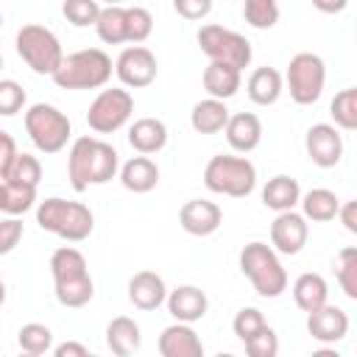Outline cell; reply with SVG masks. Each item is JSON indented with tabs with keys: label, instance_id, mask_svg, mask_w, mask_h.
<instances>
[{
	"label": "cell",
	"instance_id": "cell-48",
	"mask_svg": "<svg viewBox=\"0 0 357 357\" xmlns=\"http://www.w3.org/2000/svg\"><path fill=\"white\" fill-rule=\"evenodd\" d=\"M3 301H6V284H3V276H0V307H3Z\"/></svg>",
	"mask_w": 357,
	"mask_h": 357
},
{
	"label": "cell",
	"instance_id": "cell-12",
	"mask_svg": "<svg viewBox=\"0 0 357 357\" xmlns=\"http://www.w3.org/2000/svg\"><path fill=\"white\" fill-rule=\"evenodd\" d=\"M114 75L120 78L123 86L128 89H145L156 81L159 75V64H156V56L145 47V45H131L126 47L117 61H114Z\"/></svg>",
	"mask_w": 357,
	"mask_h": 357
},
{
	"label": "cell",
	"instance_id": "cell-21",
	"mask_svg": "<svg viewBox=\"0 0 357 357\" xmlns=\"http://www.w3.org/2000/svg\"><path fill=\"white\" fill-rule=\"evenodd\" d=\"M128 142L137 153H159L167 145V126L159 117H139L128 128Z\"/></svg>",
	"mask_w": 357,
	"mask_h": 357
},
{
	"label": "cell",
	"instance_id": "cell-33",
	"mask_svg": "<svg viewBox=\"0 0 357 357\" xmlns=\"http://www.w3.org/2000/svg\"><path fill=\"white\" fill-rule=\"evenodd\" d=\"M335 276H337V284L346 293V298L357 301V248L354 245H346V248L337 251Z\"/></svg>",
	"mask_w": 357,
	"mask_h": 357
},
{
	"label": "cell",
	"instance_id": "cell-43",
	"mask_svg": "<svg viewBox=\"0 0 357 357\" xmlns=\"http://www.w3.org/2000/svg\"><path fill=\"white\" fill-rule=\"evenodd\" d=\"M173 8H176L178 17L195 22V20L209 17V11H212V0H173Z\"/></svg>",
	"mask_w": 357,
	"mask_h": 357
},
{
	"label": "cell",
	"instance_id": "cell-24",
	"mask_svg": "<svg viewBox=\"0 0 357 357\" xmlns=\"http://www.w3.org/2000/svg\"><path fill=\"white\" fill-rule=\"evenodd\" d=\"M240 75L243 70L231 67V64H223V61H209L201 81H204V89L209 92V98H218V100H229L237 95L240 89Z\"/></svg>",
	"mask_w": 357,
	"mask_h": 357
},
{
	"label": "cell",
	"instance_id": "cell-51",
	"mask_svg": "<svg viewBox=\"0 0 357 357\" xmlns=\"http://www.w3.org/2000/svg\"><path fill=\"white\" fill-rule=\"evenodd\" d=\"M0 70H3V53H0Z\"/></svg>",
	"mask_w": 357,
	"mask_h": 357
},
{
	"label": "cell",
	"instance_id": "cell-28",
	"mask_svg": "<svg viewBox=\"0 0 357 357\" xmlns=\"http://www.w3.org/2000/svg\"><path fill=\"white\" fill-rule=\"evenodd\" d=\"M326 298H329V284L321 273H301L293 282V301L298 310L312 312L315 307L326 304Z\"/></svg>",
	"mask_w": 357,
	"mask_h": 357
},
{
	"label": "cell",
	"instance_id": "cell-14",
	"mask_svg": "<svg viewBox=\"0 0 357 357\" xmlns=\"http://www.w3.org/2000/svg\"><path fill=\"white\" fill-rule=\"evenodd\" d=\"M304 148H307L310 162L318 167H335L343 159V137L329 123L310 126V131L304 137Z\"/></svg>",
	"mask_w": 357,
	"mask_h": 357
},
{
	"label": "cell",
	"instance_id": "cell-10",
	"mask_svg": "<svg viewBox=\"0 0 357 357\" xmlns=\"http://www.w3.org/2000/svg\"><path fill=\"white\" fill-rule=\"evenodd\" d=\"M284 81H287V89H290V98L298 103V106H312L321 95H324V84H326V64L318 53H296L287 64V73H284Z\"/></svg>",
	"mask_w": 357,
	"mask_h": 357
},
{
	"label": "cell",
	"instance_id": "cell-49",
	"mask_svg": "<svg viewBox=\"0 0 357 357\" xmlns=\"http://www.w3.org/2000/svg\"><path fill=\"white\" fill-rule=\"evenodd\" d=\"M98 3H106V6H120L123 0H98Z\"/></svg>",
	"mask_w": 357,
	"mask_h": 357
},
{
	"label": "cell",
	"instance_id": "cell-31",
	"mask_svg": "<svg viewBox=\"0 0 357 357\" xmlns=\"http://www.w3.org/2000/svg\"><path fill=\"white\" fill-rule=\"evenodd\" d=\"M329 114L335 120V128H343V131H354L357 128V89L349 86V89H340L332 103H329Z\"/></svg>",
	"mask_w": 357,
	"mask_h": 357
},
{
	"label": "cell",
	"instance_id": "cell-20",
	"mask_svg": "<svg viewBox=\"0 0 357 357\" xmlns=\"http://www.w3.org/2000/svg\"><path fill=\"white\" fill-rule=\"evenodd\" d=\"M223 134H226V142L231 145V151L248 153L262 139V123L251 112H237V114H229V120L223 126Z\"/></svg>",
	"mask_w": 357,
	"mask_h": 357
},
{
	"label": "cell",
	"instance_id": "cell-1",
	"mask_svg": "<svg viewBox=\"0 0 357 357\" xmlns=\"http://www.w3.org/2000/svg\"><path fill=\"white\" fill-rule=\"evenodd\" d=\"M117 170H120V156L109 142H103L98 137H78L70 145L67 178L75 192H84L95 184L112 181L117 176Z\"/></svg>",
	"mask_w": 357,
	"mask_h": 357
},
{
	"label": "cell",
	"instance_id": "cell-52",
	"mask_svg": "<svg viewBox=\"0 0 357 357\" xmlns=\"http://www.w3.org/2000/svg\"><path fill=\"white\" fill-rule=\"evenodd\" d=\"M0 192H3V178H0Z\"/></svg>",
	"mask_w": 357,
	"mask_h": 357
},
{
	"label": "cell",
	"instance_id": "cell-8",
	"mask_svg": "<svg viewBox=\"0 0 357 357\" xmlns=\"http://www.w3.org/2000/svg\"><path fill=\"white\" fill-rule=\"evenodd\" d=\"M25 131H28L31 142L36 145V151L59 153V151H64V145L73 134V126L61 109H56L50 103H33L25 109Z\"/></svg>",
	"mask_w": 357,
	"mask_h": 357
},
{
	"label": "cell",
	"instance_id": "cell-34",
	"mask_svg": "<svg viewBox=\"0 0 357 357\" xmlns=\"http://www.w3.org/2000/svg\"><path fill=\"white\" fill-rule=\"evenodd\" d=\"M6 181H14V184H25V187H39V178H42V165L36 156L31 153H20L14 156V162L8 165V170L3 173Z\"/></svg>",
	"mask_w": 357,
	"mask_h": 357
},
{
	"label": "cell",
	"instance_id": "cell-44",
	"mask_svg": "<svg viewBox=\"0 0 357 357\" xmlns=\"http://www.w3.org/2000/svg\"><path fill=\"white\" fill-rule=\"evenodd\" d=\"M14 156H17V142H14V137L0 128V178H3V173L8 170V165L14 162Z\"/></svg>",
	"mask_w": 357,
	"mask_h": 357
},
{
	"label": "cell",
	"instance_id": "cell-27",
	"mask_svg": "<svg viewBox=\"0 0 357 357\" xmlns=\"http://www.w3.org/2000/svg\"><path fill=\"white\" fill-rule=\"evenodd\" d=\"M301 198V187L296 178L290 176H273L268 178V184L262 187V204L273 212H284V209H296Z\"/></svg>",
	"mask_w": 357,
	"mask_h": 357
},
{
	"label": "cell",
	"instance_id": "cell-35",
	"mask_svg": "<svg viewBox=\"0 0 357 357\" xmlns=\"http://www.w3.org/2000/svg\"><path fill=\"white\" fill-rule=\"evenodd\" d=\"M243 17L251 28L268 31L279 22V3L276 0H243Z\"/></svg>",
	"mask_w": 357,
	"mask_h": 357
},
{
	"label": "cell",
	"instance_id": "cell-15",
	"mask_svg": "<svg viewBox=\"0 0 357 357\" xmlns=\"http://www.w3.org/2000/svg\"><path fill=\"white\" fill-rule=\"evenodd\" d=\"M178 223L187 234L192 237H209L220 229L223 223V212L215 201H204V198H192L178 209Z\"/></svg>",
	"mask_w": 357,
	"mask_h": 357
},
{
	"label": "cell",
	"instance_id": "cell-40",
	"mask_svg": "<svg viewBox=\"0 0 357 357\" xmlns=\"http://www.w3.org/2000/svg\"><path fill=\"white\" fill-rule=\"evenodd\" d=\"M243 346H245V351H248L251 357H276V351H279V337H276V332L265 324L257 335H251L248 340H243Z\"/></svg>",
	"mask_w": 357,
	"mask_h": 357
},
{
	"label": "cell",
	"instance_id": "cell-17",
	"mask_svg": "<svg viewBox=\"0 0 357 357\" xmlns=\"http://www.w3.org/2000/svg\"><path fill=\"white\" fill-rule=\"evenodd\" d=\"M156 349L162 357H204V343L198 332L184 321L165 326L156 340Z\"/></svg>",
	"mask_w": 357,
	"mask_h": 357
},
{
	"label": "cell",
	"instance_id": "cell-6",
	"mask_svg": "<svg viewBox=\"0 0 357 357\" xmlns=\"http://www.w3.org/2000/svg\"><path fill=\"white\" fill-rule=\"evenodd\" d=\"M204 184L209 192L229 195V198H245L257 187V167L245 156L218 153L204 167Z\"/></svg>",
	"mask_w": 357,
	"mask_h": 357
},
{
	"label": "cell",
	"instance_id": "cell-22",
	"mask_svg": "<svg viewBox=\"0 0 357 357\" xmlns=\"http://www.w3.org/2000/svg\"><path fill=\"white\" fill-rule=\"evenodd\" d=\"M120 181L128 192H151L156 184H159V167L151 156L139 153V156H131L126 165H120Z\"/></svg>",
	"mask_w": 357,
	"mask_h": 357
},
{
	"label": "cell",
	"instance_id": "cell-30",
	"mask_svg": "<svg viewBox=\"0 0 357 357\" xmlns=\"http://www.w3.org/2000/svg\"><path fill=\"white\" fill-rule=\"evenodd\" d=\"M298 204H301V215H304L307 220H312V223H326V220H332V218L337 215L340 198H337L332 190H326V187H315V190L304 192V195L298 198Z\"/></svg>",
	"mask_w": 357,
	"mask_h": 357
},
{
	"label": "cell",
	"instance_id": "cell-11",
	"mask_svg": "<svg viewBox=\"0 0 357 357\" xmlns=\"http://www.w3.org/2000/svg\"><path fill=\"white\" fill-rule=\"evenodd\" d=\"M131 114H134L131 92L120 89V86H112V89H100L98 98L89 103L86 123L95 134H114L128 123Z\"/></svg>",
	"mask_w": 357,
	"mask_h": 357
},
{
	"label": "cell",
	"instance_id": "cell-2",
	"mask_svg": "<svg viewBox=\"0 0 357 357\" xmlns=\"http://www.w3.org/2000/svg\"><path fill=\"white\" fill-rule=\"evenodd\" d=\"M50 273H53V290L61 307H84L92 301L95 296V284L89 276V265L86 257L73 248V245H61L50 254Z\"/></svg>",
	"mask_w": 357,
	"mask_h": 357
},
{
	"label": "cell",
	"instance_id": "cell-32",
	"mask_svg": "<svg viewBox=\"0 0 357 357\" xmlns=\"http://www.w3.org/2000/svg\"><path fill=\"white\" fill-rule=\"evenodd\" d=\"M36 201V187H25V184H14L3 178V192H0V212L6 215H22L33 206Z\"/></svg>",
	"mask_w": 357,
	"mask_h": 357
},
{
	"label": "cell",
	"instance_id": "cell-18",
	"mask_svg": "<svg viewBox=\"0 0 357 357\" xmlns=\"http://www.w3.org/2000/svg\"><path fill=\"white\" fill-rule=\"evenodd\" d=\"M165 304H167V312L176 321H184V324L201 321L206 315V310H209L206 293L201 287H195V284H181V287L170 290L167 298H165Z\"/></svg>",
	"mask_w": 357,
	"mask_h": 357
},
{
	"label": "cell",
	"instance_id": "cell-9",
	"mask_svg": "<svg viewBox=\"0 0 357 357\" xmlns=\"http://www.w3.org/2000/svg\"><path fill=\"white\" fill-rule=\"evenodd\" d=\"M195 39H198L201 53L209 61H223V64H231L237 70H245L251 64V56H254L251 53V42L243 33L231 31V28H223V25L209 22V25H201L198 28Z\"/></svg>",
	"mask_w": 357,
	"mask_h": 357
},
{
	"label": "cell",
	"instance_id": "cell-37",
	"mask_svg": "<svg viewBox=\"0 0 357 357\" xmlns=\"http://www.w3.org/2000/svg\"><path fill=\"white\" fill-rule=\"evenodd\" d=\"M61 14L70 25L75 28H89L98 22L100 14V3L98 0H64L61 3Z\"/></svg>",
	"mask_w": 357,
	"mask_h": 357
},
{
	"label": "cell",
	"instance_id": "cell-7",
	"mask_svg": "<svg viewBox=\"0 0 357 357\" xmlns=\"http://www.w3.org/2000/svg\"><path fill=\"white\" fill-rule=\"evenodd\" d=\"M17 53L20 59L36 73V75H53L64 59V50H61V42L59 36L45 28V25H22L17 31Z\"/></svg>",
	"mask_w": 357,
	"mask_h": 357
},
{
	"label": "cell",
	"instance_id": "cell-5",
	"mask_svg": "<svg viewBox=\"0 0 357 357\" xmlns=\"http://www.w3.org/2000/svg\"><path fill=\"white\" fill-rule=\"evenodd\" d=\"M112 59L100 47H86L64 56L50 78L61 89H100L112 78Z\"/></svg>",
	"mask_w": 357,
	"mask_h": 357
},
{
	"label": "cell",
	"instance_id": "cell-50",
	"mask_svg": "<svg viewBox=\"0 0 357 357\" xmlns=\"http://www.w3.org/2000/svg\"><path fill=\"white\" fill-rule=\"evenodd\" d=\"M0 28H3V11H0Z\"/></svg>",
	"mask_w": 357,
	"mask_h": 357
},
{
	"label": "cell",
	"instance_id": "cell-13",
	"mask_svg": "<svg viewBox=\"0 0 357 357\" xmlns=\"http://www.w3.org/2000/svg\"><path fill=\"white\" fill-rule=\"evenodd\" d=\"M307 237H310V229H307V218L296 209H284V212H276L273 223H271V248L276 254H298L304 245H307Z\"/></svg>",
	"mask_w": 357,
	"mask_h": 357
},
{
	"label": "cell",
	"instance_id": "cell-26",
	"mask_svg": "<svg viewBox=\"0 0 357 357\" xmlns=\"http://www.w3.org/2000/svg\"><path fill=\"white\" fill-rule=\"evenodd\" d=\"M229 120V109H226V100H218V98H206V100H198L190 112V126L198 131V134H218L223 131Z\"/></svg>",
	"mask_w": 357,
	"mask_h": 357
},
{
	"label": "cell",
	"instance_id": "cell-3",
	"mask_svg": "<svg viewBox=\"0 0 357 357\" xmlns=\"http://www.w3.org/2000/svg\"><path fill=\"white\" fill-rule=\"evenodd\" d=\"M36 223H39V229H45V231H50V234H56L67 243H81L92 234L95 215L81 201L45 198L36 206Z\"/></svg>",
	"mask_w": 357,
	"mask_h": 357
},
{
	"label": "cell",
	"instance_id": "cell-38",
	"mask_svg": "<svg viewBox=\"0 0 357 357\" xmlns=\"http://www.w3.org/2000/svg\"><path fill=\"white\" fill-rule=\"evenodd\" d=\"M25 89L11 81V78H0V117H14L17 112L25 109Z\"/></svg>",
	"mask_w": 357,
	"mask_h": 357
},
{
	"label": "cell",
	"instance_id": "cell-46",
	"mask_svg": "<svg viewBox=\"0 0 357 357\" xmlns=\"http://www.w3.org/2000/svg\"><path fill=\"white\" fill-rule=\"evenodd\" d=\"M53 354H56V357H89V349H86L84 343L67 340V343L56 346V349H53Z\"/></svg>",
	"mask_w": 357,
	"mask_h": 357
},
{
	"label": "cell",
	"instance_id": "cell-47",
	"mask_svg": "<svg viewBox=\"0 0 357 357\" xmlns=\"http://www.w3.org/2000/svg\"><path fill=\"white\" fill-rule=\"evenodd\" d=\"M312 6H315L321 14H340V11L349 6V0H312Z\"/></svg>",
	"mask_w": 357,
	"mask_h": 357
},
{
	"label": "cell",
	"instance_id": "cell-42",
	"mask_svg": "<svg viewBox=\"0 0 357 357\" xmlns=\"http://www.w3.org/2000/svg\"><path fill=\"white\" fill-rule=\"evenodd\" d=\"M22 220L17 218V215H8V218H3L0 220V257L3 254H11L17 245H20V240H22Z\"/></svg>",
	"mask_w": 357,
	"mask_h": 357
},
{
	"label": "cell",
	"instance_id": "cell-23",
	"mask_svg": "<svg viewBox=\"0 0 357 357\" xmlns=\"http://www.w3.org/2000/svg\"><path fill=\"white\" fill-rule=\"evenodd\" d=\"M106 346L112 349V354L117 357H128L134 351H139L142 346V332H139V324L128 315H117L109 321L106 326Z\"/></svg>",
	"mask_w": 357,
	"mask_h": 357
},
{
	"label": "cell",
	"instance_id": "cell-36",
	"mask_svg": "<svg viewBox=\"0 0 357 357\" xmlns=\"http://www.w3.org/2000/svg\"><path fill=\"white\" fill-rule=\"evenodd\" d=\"M17 343L25 354H45L53 349V332L45 324H25L17 332Z\"/></svg>",
	"mask_w": 357,
	"mask_h": 357
},
{
	"label": "cell",
	"instance_id": "cell-29",
	"mask_svg": "<svg viewBox=\"0 0 357 357\" xmlns=\"http://www.w3.org/2000/svg\"><path fill=\"white\" fill-rule=\"evenodd\" d=\"M98 39L106 45H123L128 42V14L126 6H103L95 22Z\"/></svg>",
	"mask_w": 357,
	"mask_h": 357
},
{
	"label": "cell",
	"instance_id": "cell-39",
	"mask_svg": "<svg viewBox=\"0 0 357 357\" xmlns=\"http://www.w3.org/2000/svg\"><path fill=\"white\" fill-rule=\"evenodd\" d=\"M126 14H128V42H134V45L145 42L151 36V31H153L151 11L142 8V6H131V8H126Z\"/></svg>",
	"mask_w": 357,
	"mask_h": 357
},
{
	"label": "cell",
	"instance_id": "cell-41",
	"mask_svg": "<svg viewBox=\"0 0 357 357\" xmlns=\"http://www.w3.org/2000/svg\"><path fill=\"white\" fill-rule=\"evenodd\" d=\"M265 324H268V321H265V315H262L257 307H243V310L234 315L231 329H234V335H237L240 340H248V337L257 335Z\"/></svg>",
	"mask_w": 357,
	"mask_h": 357
},
{
	"label": "cell",
	"instance_id": "cell-16",
	"mask_svg": "<svg viewBox=\"0 0 357 357\" xmlns=\"http://www.w3.org/2000/svg\"><path fill=\"white\" fill-rule=\"evenodd\" d=\"M307 332L318 343H337L349 335V315L335 304H321L307 312Z\"/></svg>",
	"mask_w": 357,
	"mask_h": 357
},
{
	"label": "cell",
	"instance_id": "cell-19",
	"mask_svg": "<svg viewBox=\"0 0 357 357\" xmlns=\"http://www.w3.org/2000/svg\"><path fill=\"white\" fill-rule=\"evenodd\" d=\"M165 298H167V287H165V279L156 271H139L128 279V301L137 310L151 312V310L162 307Z\"/></svg>",
	"mask_w": 357,
	"mask_h": 357
},
{
	"label": "cell",
	"instance_id": "cell-45",
	"mask_svg": "<svg viewBox=\"0 0 357 357\" xmlns=\"http://www.w3.org/2000/svg\"><path fill=\"white\" fill-rule=\"evenodd\" d=\"M335 218H340V220H343L346 231L357 234V201H346V204H340Z\"/></svg>",
	"mask_w": 357,
	"mask_h": 357
},
{
	"label": "cell",
	"instance_id": "cell-4",
	"mask_svg": "<svg viewBox=\"0 0 357 357\" xmlns=\"http://www.w3.org/2000/svg\"><path fill=\"white\" fill-rule=\"evenodd\" d=\"M240 271L251 282L254 293L262 298H279L287 290V271L282 268L276 251L268 243H248L240 251Z\"/></svg>",
	"mask_w": 357,
	"mask_h": 357
},
{
	"label": "cell",
	"instance_id": "cell-25",
	"mask_svg": "<svg viewBox=\"0 0 357 357\" xmlns=\"http://www.w3.org/2000/svg\"><path fill=\"white\" fill-rule=\"evenodd\" d=\"M282 89H284L282 73L273 67H257L245 81V92H248L251 103H257V106H273L279 100Z\"/></svg>",
	"mask_w": 357,
	"mask_h": 357
}]
</instances>
